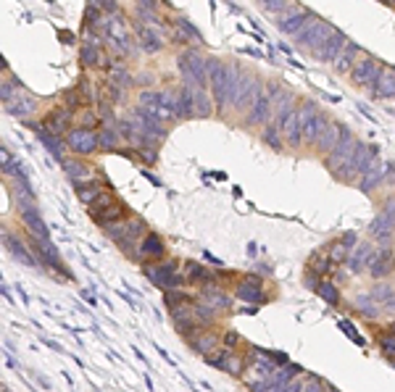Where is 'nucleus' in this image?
<instances>
[{
    "mask_svg": "<svg viewBox=\"0 0 395 392\" xmlns=\"http://www.w3.org/2000/svg\"><path fill=\"white\" fill-rule=\"evenodd\" d=\"M16 95H21V82L16 77H6L0 82V98H3V105L11 103Z\"/></svg>",
    "mask_w": 395,
    "mask_h": 392,
    "instance_id": "nucleus-50",
    "label": "nucleus"
},
{
    "mask_svg": "<svg viewBox=\"0 0 395 392\" xmlns=\"http://www.w3.org/2000/svg\"><path fill=\"white\" fill-rule=\"evenodd\" d=\"M74 193H77V197L85 203V206H90L95 197H100L105 193V184H103V179H98V177H95V179L74 184Z\"/></svg>",
    "mask_w": 395,
    "mask_h": 392,
    "instance_id": "nucleus-38",
    "label": "nucleus"
},
{
    "mask_svg": "<svg viewBox=\"0 0 395 392\" xmlns=\"http://www.w3.org/2000/svg\"><path fill=\"white\" fill-rule=\"evenodd\" d=\"M377 256H380V245L371 242V240H361V242L351 250V258H348L351 274H364V271H369V269L374 266V261H377Z\"/></svg>",
    "mask_w": 395,
    "mask_h": 392,
    "instance_id": "nucleus-14",
    "label": "nucleus"
},
{
    "mask_svg": "<svg viewBox=\"0 0 395 392\" xmlns=\"http://www.w3.org/2000/svg\"><path fill=\"white\" fill-rule=\"evenodd\" d=\"M64 171L74 184L87 182V179H95V177H98V169H92V163H87L85 158H74V156L66 158Z\"/></svg>",
    "mask_w": 395,
    "mask_h": 392,
    "instance_id": "nucleus-27",
    "label": "nucleus"
},
{
    "mask_svg": "<svg viewBox=\"0 0 395 392\" xmlns=\"http://www.w3.org/2000/svg\"><path fill=\"white\" fill-rule=\"evenodd\" d=\"M345 42H348V35L337 29V32L332 35V39H329L327 45H324L322 51L314 53V58H316V61H322V64H335V58L340 55V51L345 48Z\"/></svg>",
    "mask_w": 395,
    "mask_h": 392,
    "instance_id": "nucleus-33",
    "label": "nucleus"
},
{
    "mask_svg": "<svg viewBox=\"0 0 395 392\" xmlns=\"http://www.w3.org/2000/svg\"><path fill=\"white\" fill-rule=\"evenodd\" d=\"M395 237V197H390L382 211L374 216V222L369 224V240L377 245H390Z\"/></svg>",
    "mask_w": 395,
    "mask_h": 392,
    "instance_id": "nucleus-8",
    "label": "nucleus"
},
{
    "mask_svg": "<svg viewBox=\"0 0 395 392\" xmlns=\"http://www.w3.org/2000/svg\"><path fill=\"white\" fill-rule=\"evenodd\" d=\"M306 271H314L319 279H332V274H335V263L329 261L327 248H319L308 256V261H306Z\"/></svg>",
    "mask_w": 395,
    "mask_h": 392,
    "instance_id": "nucleus-29",
    "label": "nucleus"
},
{
    "mask_svg": "<svg viewBox=\"0 0 395 392\" xmlns=\"http://www.w3.org/2000/svg\"><path fill=\"white\" fill-rule=\"evenodd\" d=\"M127 219H132V208L127 206V203H124V200H119V203H114V206H111L108 211L98 213V216H92V222L98 224L100 229H108V226L127 222Z\"/></svg>",
    "mask_w": 395,
    "mask_h": 392,
    "instance_id": "nucleus-26",
    "label": "nucleus"
},
{
    "mask_svg": "<svg viewBox=\"0 0 395 392\" xmlns=\"http://www.w3.org/2000/svg\"><path fill=\"white\" fill-rule=\"evenodd\" d=\"M26 240H29V245H32V250H35V256H37L40 263H42V269H53V271H58L64 282L66 279H71L69 266L61 261V253H58V248L53 245L51 240H42V237H32V235H26Z\"/></svg>",
    "mask_w": 395,
    "mask_h": 392,
    "instance_id": "nucleus-10",
    "label": "nucleus"
},
{
    "mask_svg": "<svg viewBox=\"0 0 395 392\" xmlns=\"http://www.w3.org/2000/svg\"><path fill=\"white\" fill-rule=\"evenodd\" d=\"M140 269H143V274L148 276V282H150L153 287L164 289V292H169V289H182L184 285H187L182 263L177 261V258H166V261H158V263H145Z\"/></svg>",
    "mask_w": 395,
    "mask_h": 392,
    "instance_id": "nucleus-2",
    "label": "nucleus"
},
{
    "mask_svg": "<svg viewBox=\"0 0 395 392\" xmlns=\"http://www.w3.org/2000/svg\"><path fill=\"white\" fill-rule=\"evenodd\" d=\"M19 216H21V224H24L26 235L42 237V240H51V229H48V224H45V219L40 216L37 206H32V208L21 211Z\"/></svg>",
    "mask_w": 395,
    "mask_h": 392,
    "instance_id": "nucleus-28",
    "label": "nucleus"
},
{
    "mask_svg": "<svg viewBox=\"0 0 395 392\" xmlns=\"http://www.w3.org/2000/svg\"><path fill=\"white\" fill-rule=\"evenodd\" d=\"M311 16H314V13L308 11V8H303V6H295V8H292L290 13H282L276 24H279V29H282L285 35H292V37H295V35L301 32L303 26L308 24V19H311Z\"/></svg>",
    "mask_w": 395,
    "mask_h": 392,
    "instance_id": "nucleus-22",
    "label": "nucleus"
},
{
    "mask_svg": "<svg viewBox=\"0 0 395 392\" xmlns=\"http://www.w3.org/2000/svg\"><path fill=\"white\" fill-rule=\"evenodd\" d=\"M261 140H263V145H269L272 150H282V148H285V134L276 130L274 124H266V127H263Z\"/></svg>",
    "mask_w": 395,
    "mask_h": 392,
    "instance_id": "nucleus-49",
    "label": "nucleus"
},
{
    "mask_svg": "<svg viewBox=\"0 0 395 392\" xmlns=\"http://www.w3.org/2000/svg\"><path fill=\"white\" fill-rule=\"evenodd\" d=\"M316 114H322L316 100H303V103L298 105V114L290 118L288 127H285V132H282V134H285V145H288L290 150H298V148H303V132H306L308 121H311Z\"/></svg>",
    "mask_w": 395,
    "mask_h": 392,
    "instance_id": "nucleus-6",
    "label": "nucleus"
},
{
    "mask_svg": "<svg viewBox=\"0 0 395 392\" xmlns=\"http://www.w3.org/2000/svg\"><path fill=\"white\" fill-rule=\"evenodd\" d=\"M37 108H40V100L35 98V95H26V92L16 95L11 103L3 105V111H6V114L21 118V121H26V118L35 116V114H37Z\"/></svg>",
    "mask_w": 395,
    "mask_h": 392,
    "instance_id": "nucleus-21",
    "label": "nucleus"
},
{
    "mask_svg": "<svg viewBox=\"0 0 395 392\" xmlns=\"http://www.w3.org/2000/svg\"><path fill=\"white\" fill-rule=\"evenodd\" d=\"M240 345H248V342L243 340L237 332H224V337H222V348H227V350H235V348H240Z\"/></svg>",
    "mask_w": 395,
    "mask_h": 392,
    "instance_id": "nucleus-53",
    "label": "nucleus"
},
{
    "mask_svg": "<svg viewBox=\"0 0 395 392\" xmlns=\"http://www.w3.org/2000/svg\"><path fill=\"white\" fill-rule=\"evenodd\" d=\"M322 282H324V279H319L314 271H306V274H303V285H306V289H311V292H316Z\"/></svg>",
    "mask_w": 395,
    "mask_h": 392,
    "instance_id": "nucleus-56",
    "label": "nucleus"
},
{
    "mask_svg": "<svg viewBox=\"0 0 395 392\" xmlns=\"http://www.w3.org/2000/svg\"><path fill=\"white\" fill-rule=\"evenodd\" d=\"M335 32H337V26H332L329 21H324L322 16L314 13V16L308 19V24L295 35V48H303V51H308L314 55L316 51H322V48L327 45Z\"/></svg>",
    "mask_w": 395,
    "mask_h": 392,
    "instance_id": "nucleus-4",
    "label": "nucleus"
},
{
    "mask_svg": "<svg viewBox=\"0 0 395 392\" xmlns=\"http://www.w3.org/2000/svg\"><path fill=\"white\" fill-rule=\"evenodd\" d=\"M114 203H119V195H116V193H108V190H105L103 195L95 197L90 206H87V213H90V219H92V216H98V213H103V211H108L111 206H114Z\"/></svg>",
    "mask_w": 395,
    "mask_h": 392,
    "instance_id": "nucleus-48",
    "label": "nucleus"
},
{
    "mask_svg": "<svg viewBox=\"0 0 395 392\" xmlns=\"http://www.w3.org/2000/svg\"><path fill=\"white\" fill-rule=\"evenodd\" d=\"M198 301V295H190V292H184V289H169V292H164V303H166V308H169V314H174L177 308H182L187 303Z\"/></svg>",
    "mask_w": 395,
    "mask_h": 392,
    "instance_id": "nucleus-45",
    "label": "nucleus"
},
{
    "mask_svg": "<svg viewBox=\"0 0 395 392\" xmlns=\"http://www.w3.org/2000/svg\"><path fill=\"white\" fill-rule=\"evenodd\" d=\"M3 392H11V390H8V387H3Z\"/></svg>",
    "mask_w": 395,
    "mask_h": 392,
    "instance_id": "nucleus-58",
    "label": "nucleus"
},
{
    "mask_svg": "<svg viewBox=\"0 0 395 392\" xmlns=\"http://www.w3.org/2000/svg\"><path fill=\"white\" fill-rule=\"evenodd\" d=\"M222 337H224V332H219V329L213 327V329H206L198 340L190 342V350L198 355H203V358H209V355H213L216 350H219V345H222Z\"/></svg>",
    "mask_w": 395,
    "mask_h": 392,
    "instance_id": "nucleus-24",
    "label": "nucleus"
},
{
    "mask_svg": "<svg viewBox=\"0 0 395 392\" xmlns=\"http://www.w3.org/2000/svg\"><path fill=\"white\" fill-rule=\"evenodd\" d=\"M327 253H329V261L335 263V266H340V263H348V258H351V248H348V245H342L340 237H335V240L329 242Z\"/></svg>",
    "mask_w": 395,
    "mask_h": 392,
    "instance_id": "nucleus-47",
    "label": "nucleus"
},
{
    "mask_svg": "<svg viewBox=\"0 0 395 392\" xmlns=\"http://www.w3.org/2000/svg\"><path fill=\"white\" fill-rule=\"evenodd\" d=\"M158 150H161V148H143V150H137V161H140L143 166H156Z\"/></svg>",
    "mask_w": 395,
    "mask_h": 392,
    "instance_id": "nucleus-52",
    "label": "nucleus"
},
{
    "mask_svg": "<svg viewBox=\"0 0 395 392\" xmlns=\"http://www.w3.org/2000/svg\"><path fill=\"white\" fill-rule=\"evenodd\" d=\"M8 193H11V200L19 213L35 206V190H32L29 182H11L8 184Z\"/></svg>",
    "mask_w": 395,
    "mask_h": 392,
    "instance_id": "nucleus-31",
    "label": "nucleus"
},
{
    "mask_svg": "<svg viewBox=\"0 0 395 392\" xmlns=\"http://www.w3.org/2000/svg\"><path fill=\"white\" fill-rule=\"evenodd\" d=\"M105 237L116 245L127 258H134L137 256V248H140V242H143L145 237H148V224L140 219V216H132V219H127V222L121 224H114V226H108V229H103Z\"/></svg>",
    "mask_w": 395,
    "mask_h": 392,
    "instance_id": "nucleus-1",
    "label": "nucleus"
},
{
    "mask_svg": "<svg viewBox=\"0 0 395 392\" xmlns=\"http://www.w3.org/2000/svg\"><path fill=\"white\" fill-rule=\"evenodd\" d=\"M40 143L45 145V148H48V153H51V156L64 166L66 163V156H64L66 143L61 140V137H53V134H48V132H42V134H40Z\"/></svg>",
    "mask_w": 395,
    "mask_h": 392,
    "instance_id": "nucleus-44",
    "label": "nucleus"
},
{
    "mask_svg": "<svg viewBox=\"0 0 395 392\" xmlns=\"http://www.w3.org/2000/svg\"><path fill=\"white\" fill-rule=\"evenodd\" d=\"M382 71H385V64H382L380 58H374L371 53L364 51L361 55H358L353 71H351V79H353L356 87H364L367 92H371L374 87H377Z\"/></svg>",
    "mask_w": 395,
    "mask_h": 392,
    "instance_id": "nucleus-7",
    "label": "nucleus"
},
{
    "mask_svg": "<svg viewBox=\"0 0 395 392\" xmlns=\"http://www.w3.org/2000/svg\"><path fill=\"white\" fill-rule=\"evenodd\" d=\"M103 48H95V45H79V64L85 71H95L103 66Z\"/></svg>",
    "mask_w": 395,
    "mask_h": 392,
    "instance_id": "nucleus-40",
    "label": "nucleus"
},
{
    "mask_svg": "<svg viewBox=\"0 0 395 392\" xmlns=\"http://www.w3.org/2000/svg\"><path fill=\"white\" fill-rule=\"evenodd\" d=\"M329 124H332V118H329L327 114H316V116L308 121L306 132H303V145H306V148H314L316 140L324 134V130H327Z\"/></svg>",
    "mask_w": 395,
    "mask_h": 392,
    "instance_id": "nucleus-37",
    "label": "nucleus"
},
{
    "mask_svg": "<svg viewBox=\"0 0 395 392\" xmlns=\"http://www.w3.org/2000/svg\"><path fill=\"white\" fill-rule=\"evenodd\" d=\"M358 143L361 140H356V134L348 127H345V132H342V137H340V143H337V148L329 153L327 158H324V166H327V171L332 174V179L340 174L351 161H353L356 156V148H358Z\"/></svg>",
    "mask_w": 395,
    "mask_h": 392,
    "instance_id": "nucleus-9",
    "label": "nucleus"
},
{
    "mask_svg": "<svg viewBox=\"0 0 395 392\" xmlns=\"http://www.w3.org/2000/svg\"><path fill=\"white\" fill-rule=\"evenodd\" d=\"M134 263H158V261H166V242H164V237L158 235V232H148L143 242H140V248H137V256L132 258Z\"/></svg>",
    "mask_w": 395,
    "mask_h": 392,
    "instance_id": "nucleus-15",
    "label": "nucleus"
},
{
    "mask_svg": "<svg viewBox=\"0 0 395 392\" xmlns=\"http://www.w3.org/2000/svg\"><path fill=\"white\" fill-rule=\"evenodd\" d=\"M64 143H66V150L74 158H90L100 150V137H98V132L79 130V127H74V130L66 134Z\"/></svg>",
    "mask_w": 395,
    "mask_h": 392,
    "instance_id": "nucleus-11",
    "label": "nucleus"
},
{
    "mask_svg": "<svg viewBox=\"0 0 395 392\" xmlns=\"http://www.w3.org/2000/svg\"><path fill=\"white\" fill-rule=\"evenodd\" d=\"M98 137H100V150L103 153H119V145L124 143L121 134L116 132V127H100Z\"/></svg>",
    "mask_w": 395,
    "mask_h": 392,
    "instance_id": "nucleus-42",
    "label": "nucleus"
},
{
    "mask_svg": "<svg viewBox=\"0 0 395 392\" xmlns=\"http://www.w3.org/2000/svg\"><path fill=\"white\" fill-rule=\"evenodd\" d=\"M3 245H6V250H8V256H11L13 261L24 263V266H35V269H42V263H40V258L35 256L29 240H24L21 235L3 229Z\"/></svg>",
    "mask_w": 395,
    "mask_h": 392,
    "instance_id": "nucleus-12",
    "label": "nucleus"
},
{
    "mask_svg": "<svg viewBox=\"0 0 395 392\" xmlns=\"http://www.w3.org/2000/svg\"><path fill=\"white\" fill-rule=\"evenodd\" d=\"M100 98H103L105 103L111 105H127V98H130V90L124 87V84H119V82H114V79L108 77L100 82Z\"/></svg>",
    "mask_w": 395,
    "mask_h": 392,
    "instance_id": "nucleus-32",
    "label": "nucleus"
},
{
    "mask_svg": "<svg viewBox=\"0 0 395 392\" xmlns=\"http://www.w3.org/2000/svg\"><path fill=\"white\" fill-rule=\"evenodd\" d=\"M193 111H195V118L216 116V105H213V98H211L209 90H200V87H198V90L193 92Z\"/></svg>",
    "mask_w": 395,
    "mask_h": 392,
    "instance_id": "nucleus-39",
    "label": "nucleus"
},
{
    "mask_svg": "<svg viewBox=\"0 0 395 392\" xmlns=\"http://www.w3.org/2000/svg\"><path fill=\"white\" fill-rule=\"evenodd\" d=\"M380 148L377 145H369V143H358V148H356V156L353 161L345 166V169L335 177L337 182L342 184H358L364 177H367L369 171L374 169L377 163H380Z\"/></svg>",
    "mask_w": 395,
    "mask_h": 392,
    "instance_id": "nucleus-3",
    "label": "nucleus"
},
{
    "mask_svg": "<svg viewBox=\"0 0 395 392\" xmlns=\"http://www.w3.org/2000/svg\"><path fill=\"white\" fill-rule=\"evenodd\" d=\"M132 29H134V35H137V48L143 53H161L164 51V45L169 42V35L166 32H161V29H153V26H145L137 16H132Z\"/></svg>",
    "mask_w": 395,
    "mask_h": 392,
    "instance_id": "nucleus-13",
    "label": "nucleus"
},
{
    "mask_svg": "<svg viewBox=\"0 0 395 392\" xmlns=\"http://www.w3.org/2000/svg\"><path fill=\"white\" fill-rule=\"evenodd\" d=\"M153 84H156V77H153L150 71H137V74H134V87H143V90H156Z\"/></svg>",
    "mask_w": 395,
    "mask_h": 392,
    "instance_id": "nucleus-54",
    "label": "nucleus"
},
{
    "mask_svg": "<svg viewBox=\"0 0 395 392\" xmlns=\"http://www.w3.org/2000/svg\"><path fill=\"white\" fill-rule=\"evenodd\" d=\"M340 242H342V245H348V248L353 250L356 245L361 242V240H358V235H356V232H342V235H340Z\"/></svg>",
    "mask_w": 395,
    "mask_h": 392,
    "instance_id": "nucleus-57",
    "label": "nucleus"
},
{
    "mask_svg": "<svg viewBox=\"0 0 395 392\" xmlns=\"http://www.w3.org/2000/svg\"><path fill=\"white\" fill-rule=\"evenodd\" d=\"M58 105H64L66 111H71L74 116H77L82 108H87L85 100H82V95H79L77 87H66V90L58 92Z\"/></svg>",
    "mask_w": 395,
    "mask_h": 392,
    "instance_id": "nucleus-41",
    "label": "nucleus"
},
{
    "mask_svg": "<svg viewBox=\"0 0 395 392\" xmlns=\"http://www.w3.org/2000/svg\"><path fill=\"white\" fill-rule=\"evenodd\" d=\"M353 311L361 316V319H367V321H377V319H382V316H385V311H382L377 303L371 301V295H369V292H361V295H356Z\"/></svg>",
    "mask_w": 395,
    "mask_h": 392,
    "instance_id": "nucleus-36",
    "label": "nucleus"
},
{
    "mask_svg": "<svg viewBox=\"0 0 395 392\" xmlns=\"http://www.w3.org/2000/svg\"><path fill=\"white\" fill-rule=\"evenodd\" d=\"M235 295L243 303H250L253 308H258L261 303H266L269 298L263 295V279L258 274H245L235 287Z\"/></svg>",
    "mask_w": 395,
    "mask_h": 392,
    "instance_id": "nucleus-17",
    "label": "nucleus"
},
{
    "mask_svg": "<svg viewBox=\"0 0 395 392\" xmlns=\"http://www.w3.org/2000/svg\"><path fill=\"white\" fill-rule=\"evenodd\" d=\"M342 132H345V124H340V121H335V118H332V124H329L327 130H324V134L316 140L314 153H319V156L327 158L329 153L337 148V143H340V137H342Z\"/></svg>",
    "mask_w": 395,
    "mask_h": 392,
    "instance_id": "nucleus-25",
    "label": "nucleus"
},
{
    "mask_svg": "<svg viewBox=\"0 0 395 392\" xmlns=\"http://www.w3.org/2000/svg\"><path fill=\"white\" fill-rule=\"evenodd\" d=\"M42 127L53 137H64L66 140V134L74 130V114L66 111L64 105H53L51 111L45 114V118H42Z\"/></svg>",
    "mask_w": 395,
    "mask_h": 392,
    "instance_id": "nucleus-16",
    "label": "nucleus"
},
{
    "mask_svg": "<svg viewBox=\"0 0 395 392\" xmlns=\"http://www.w3.org/2000/svg\"><path fill=\"white\" fill-rule=\"evenodd\" d=\"M390 171H393V163L390 161H380L374 169L369 171L367 177L358 182V190L364 193V195H371L374 190H380L382 184L387 182V177H390Z\"/></svg>",
    "mask_w": 395,
    "mask_h": 392,
    "instance_id": "nucleus-23",
    "label": "nucleus"
},
{
    "mask_svg": "<svg viewBox=\"0 0 395 392\" xmlns=\"http://www.w3.org/2000/svg\"><path fill=\"white\" fill-rule=\"evenodd\" d=\"M74 127L79 130H92L98 132L103 124H100V116H98V108H82L77 116H74Z\"/></svg>",
    "mask_w": 395,
    "mask_h": 392,
    "instance_id": "nucleus-43",
    "label": "nucleus"
},
{
    "mask_svg": "<svg viewBox=\"0 0 395 392\" xmlns=\"http://www.w3.org/2000/svg\"><path fill=\"white\" fill-rule=\"evenodd\" d=\"M324 382L319 380V377H314V374H306V382H303L301 392H324Z\"/></svg>",
    "mask_w": 395,
    "mask_h": 392,
    "instance_id": "nucleus-55",
    "label": "nucleus"
},
{
    "mask_svg": "<svg viewBox=\"0 0 395 392\" xmlns=\"http://www.w3.org/2000/svg\"><path fill=\"white\" fill-rule=\"evenodd\" d=\"M361 53H364V51H361V45H358V42H353V39H348V42H345V48L340 51V55L335 58L332 69H335L337 74H342V77H345V74H351Z\"/></svg>",
    "mask_w": 395,
    "mask_h": 392,
    "instance_id": "nucleus-30",
    "label": "nucleus"
},
{
    "mask_svg": "<svg viewBox=\"0 0 395 392\" xmlns=\"http://www.w3.org/2000/svg\"><path fill=\"white\" fill-rule=\"evenodd\" d=\"M393 274H395V242H390V245H380V256H377L374 266L369 269V276L374 282H385V279H390Z\"/></svg>",
    "mask_w": 395,
    "mask_h": 392,
    "instance_id": "nucleus-19",
    "label": "nucleus"
},
{
    "mask_svg": "<svg viewBox=\"0 0 395 392\" xmlns=\"http://www.w3.org/2000/svg\"><path fill=\"white\" fill-rule=\"evenodd\" d=\"M369 98H377V100H395V66H385L377 87L369 92Z\"/></svg>",
    "mask_w": 395,
    "mask_h": 392,
    "instance_id": "nucleus-34",
    "label": "nucleus"
},
{
    "mask_svg": "<svg viewBox=\"0 0 395 392\" xmlns=\"http://www.w3.org/2000/svg\"><path fill=\"white\" fill-rule=\"evenodd\" d=\"M369 295H371V301L385 311V316L395 319V282H390V279L374 282L371 289H369Z\"/></svg>",
    "mask_w": 395,
    "mask_h": 392,
    "instance_id": "nucleus-20",
    "label": "nucleus"
},
{
    "mask_svg": "<svg viewBox=\"0 0 395 392\" xmlns=\"http://www.w3.org/2000/svg\"><path fill=\"white\" fill-rule=\"evenodd\" d=\"M184 269V279H187V285H206V282H213L216 279V271H211L209 266H203V263L198 261H184L182 263Z\"/></svg>",
    "mask_w": 395,
    "mask_h": 392,
    "instance_id": "nucleus-35",
    "label": "nucleus"
},
{
    "mask_svg": "<svg viewBox=\"0 0 395 392\" xmlns=\"http://www.w3.org/2000/svg\"><path fill=\"white\" fill-rule=\"evenodd\" d=\"M272 118H274V103H272V98H269V92L263 90V95L256 100V105L250 108V114L245 116L243 121V127L245 130H258V127H266V124H272Z\"/></svg>",
    "mask_w": 395,
    "mask_h": 392,
    "instance_id": "nucleus-18",
    "label": "nucleus"
},
{
    "mask_svg": "<svg viewBox=\"0 0 395 392\" xmlns=\"http://www.w3.org/2000/svg\"><path fill=\"white\" fill-rule=\"evenodd\" d=\"M171 21H174V26H177V29L182 32L184 37H190L193 42H200V45H203V35H200L195 26H193L190 21H187V19H184V16H174Z\"/></svg>",
    "mask_w": 395,
    "mask_h": 392,
    "instance_id": "nucleus-51",
    "label": "nucleus"
},
{
    "mask_svg": "<svg viewBox=\"0 0 395 392\" xmlns=\"http://www.w3.org/2000/svg\"><path fill=\"white\" fill-rule=\"evenodd\" d=\"M263 90H266L263 79L258 77V74H253V71H248V69H245L243 82H240V90H237L235 103H232V108H229V111H232L237 118H243V121H245V116L250 114V108L256 105V100L263 95Z\"/></svg>",
    "mask_w": 395,
    "mask_h": 392,
    "instance_id": "nucleus-5",
    "label": "nucleus"
},
{
    "mask_svg": "<svg viewBox=\"0 0 395 392\" xmlns=\"http://www.w3.org/2000/svg\"><path fill=\"white\" fill-rule=\"evenodd\" d=\"M316 295L327 303V305H340V301H342L340 289H337V285H335L332 279H324V282L319 285V289H316Z\"/></svg>",
    "mask_w": 395,
    "mask_h": 392,
    "instance_id": "nucleus-46",
    "label": "nucleus"
}]
</instances>
